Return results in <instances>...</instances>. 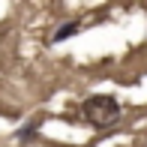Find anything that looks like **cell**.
Returning <instances> with one entry per match:
<instances>
[{"mask_svg":"<svg viewBox=\"0 0 147 147\" xmlns=\"http://www.w3.org/2000/svg\"><path fill=\"white\" fill-rule=\"evenodd\" d=\"M78 30H81V21H66V24H60V27H57V33L51 36V42H63V39L75 36Z\"/></svg>","mask_w":147,"mask_h":147,"instance_id":"7a4b0ae2","label":"cell"},{"mask_svg":"<svg viewBox=\"0 0 147 147\" xmlns=\"http://www.w3.org/2000/svg\"><path fill=\"white\" fill-rule=\"evenodd\" d=\"M81 117L87 120L96 129H108L120 120V102L108 93H96V96H87L81 102Z\"/></svg>","mask_w":147,"mask_h":147,"instance_id":"6da1fadb","label":"cell"},{"mask_svg":"<svg viewBox=\"0 0 147 147\" xmlns=\"http://www.w3.org/2000/svg\"><path fill=\"white\" fill-rule=\"evenodd\" d=\"M36 126H39V120H33V123H27V126H24V129H18V141H30V138L33 135H36Z\"/></svg>","mask_w":147,"mask_h":147,"instance_id":"3957f363","label":"cell"}]
</instances>
